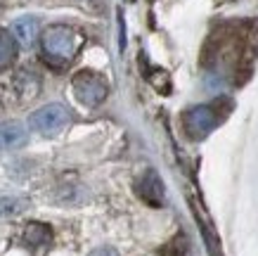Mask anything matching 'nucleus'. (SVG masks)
<instances>
[{
    "instance_id": "nucleus-1",
    "label": "nucleus",
    "mask_w": 258,
    "mask_h": 256,
    "mask_svg": "<svg viewBox=\"0 0 258 256\" xmlns=\"http://www.w3.org/2000/svg\"><path fill=\"white\" fill-rule=\"evenodd\" d=\"M81 45H83V36L64 24L47 26L40 36V55L52 69H67L79 55Z\"/></svg>"
},
{
    "instance_id": "nucleus-2",
    "label": "nucleus",
    "mask_w": 258,
    "mask_h": 256,
    "mask_svg": "<svg viewBox=\"0 0 258 256\" xmlns=\"http://www.w3.org/2000/svg\"><path fill=\"white\" fill-rule=\"evenodd\" d=\"M216 107L218 105H199V107H192L182 114V128L187 133V138H192V140L206 138L223 121L225 114H220Z\"/></svg>"
},
{
    "instance_id": "nucleus-3",
    "label": "nucleus",
    "mask_w": 258,
    "mask_h": 256,
    "mask_svg": "<svg viewBox=\"0 0 258 256\" xmlns=\"http://www.w3.org/2000/svg\"><path fill=\"white\" fill-rule=\"evenodd\" d=\"M74 93L79 97V102H83L86 107H97L102 102L107 100V93H109V85L104 81V76H100L97 71H90V69H83L79 71L74 81Z\"/></svg>"
},
{
    "instance_id": "nucleus-4",
    "label": "nucleus",
    "mask_w": 258,
    "mask_h": 256,
    "mask_svg": "<svg viewBox=\"0 0 258 256\" xmlns=\"http://www.w3.org/2000/svg\"><path fill=\"white\" fill-rule=\"evenodd\" d=\"M69 121H71V114L64 105H47V107L36 109L29 117V126L36 133L45 135V138H52L57 133H62L69 126Z\"/></svg>"
},
{
    "instance_id": "nucleus-5",
    "label": "nucleus",
    "mask_w": 258,
    "mask_h": 256,
    "mask_svg": "<svg viewBox=\"0 0 258 256\" xmlns=\"http://www.w3.org/2000/svg\"><path fill=\"white\" fill-rule=\"evenodd\" d=\"M135 190H138V194H140L147 204H152V207H161V204H164V185H161V178H159L154 171H147V173L138 180Z\"/></svg>"
},
{
    "instance_id": "nucleus-6",
    "label": "nucleus",
    "mask_w": 258,
    "mask_h": 256,
    "mask_svg": "<svg viewBox=\"0 0 258 256\" xmlns=\"http://www.w3.org/2000/svg\"><path fill=\"white\" fill-rule=\"evenodd\" d=\"M12 36L22 47H31L38 38V19L36 17H22L12 24Z\"/></svg>"
},
{
    "instance_id": "nucleus-7",
    "label": "nucleus",
    "mask_w": 258,
    "mask_h": 256,
    "mask_svg": "<svg viewBox=\"0 0 258 256\" xmlns=\"http://www.w3.org/2000/svg\"><path fill=\"white\" fill-rule=\"evenodd\" d=\"M29 140V133L22 124H0V147L3 149H17L26 145Z\"/></svg>"
},
{
    "instance_id": "nucleus-8",
    "label": "nucleus",
    "mask_w": 258,
    "mask_h": 256,
    "mask_svg": "<svg viewBox=\"0 0 258 256\" xmlns=\"http://www.w3.org/2000/svg\"><path fill=\"white\" fill-rule=\"evenodd\" d=\"M50 240H52V233H50L47 225L31 223V225H26V230H24V242H26V247H31V249L47 247Z\"/></svg>"
},
{
    "instance_id": "nucleus-9",
    "label": "nucleus",
    "mask_w": 258,
    "mask_h": 256,
    "mask_svg": "<svg viewBox=\"0 0 258 256\" xmlns=\"http://www.w3.org/2000/svg\"><path fill=\"white\" fill-rule=\"evenodd\" d=\"M17 57V40L5 29H0V71H5Z\"/></svg>"
},
{
    "instance_id": "nucleus-10",
    "label": "nucleus",
    "mask_w": 258,
    "mask_h": 256,
    "mask_svg": "<svg viewBox=\"0 0 258 256\" xmlns=\"http://www.w3.org/2000/svg\"><path fill=\"white\" fill-rule=\"evenodd\" d=\"M93 256H116V254H114V249L102 247V249H97V251H93Z\"/></svg>"
}]
</instances>
